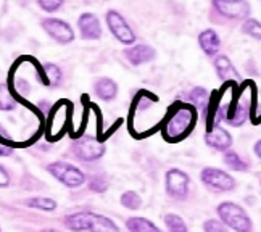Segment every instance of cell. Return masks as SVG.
I'll list each match as a JSON object with an SVG mask.
<instances>
[{"label":"cell","instance_id":"obj_26","mask_svg":"<svg viewBox=\"0 0 261 232\" xmlns=\"http://www.w3.org/2000/svg\"><path fill=\"white\" fill-rule=\"evenodd\" d=\"M242 33L245 36H250L256 40H261V21L255 18H248L244 21V26H242Z\"/></svg>","mask_w":261,"mask_h":232},{"label":"cell","instance_id":"obj_7","mask_svg":"<svg viewBox=\"0 0 261 232\" xmlns=\"http://www.w3.org/2000/svg\"><path fill=\"white\" fill-rule=\"evenodd\" d=\"M200 181L205 187L215 192H230L237 187V181L227 171L215 166H205L200 173Z\"/></svg>","mask_w":261,"mask_h":232},{"label":"cell","instance_id":"obj_12","mask_svg":"<svg viewBox=\"0 0 261 232\" xmlns=\"http://www.w3.org/2000/svg\"><path fill=\"white\" fill-rule=\"evenodd\" d=\"M77 31L79 36L84 40H98L102 37V24H100V19L94 13H81L77 18Z\"/></svg>","mask_w":261,"mask_h":232},{"label":"cell","instance_id":"obj_14","mask_svg":"<svg viewBox=\"0 0 261 232\" xmlns=\"http://www.w3.org/2000/svg\"><path fill=\"white\" fill-rule=\"evenodd\" d=\"M124 57L133 66H140L155 60L156 50L148 44H134L124 50Z\"/></svg>","mask_w":261,"mask_h":232},{"label":"cell","instance_id":"obj_6","mask_svg":"<svg viewBox=\"0 0 261 232\" xmlns=\"http://www.w3.org/2000/svg\"><path fill=\"white\" fill-rule=\"evenodd\" d=\"M105 23L108 31L112 33V36L118 40L119 44H123L126 47H130L136 44L137 36L134 33V29L129 26V23L124 19V16L118 12V10L110 8L105 15Z\"/></svg>","mask_w":261,"mask_h":232},{"label":"cell","instance_id":"obj_31","mask_svg":"<svg viewBox=\"0 0 261 232\" xmlns=\"http://www.w3.org/2000/svg\"><path fill=\"white\" fill-rule=\"evenodd\" d=\"M12 184V177H10L8 171L5 169V166L0 165V189H5Z\"/></svg>","mask_w":261,"mask_h":232},{"label":"cell","instance_id":"obj_8","mask_svg":"<svg viewBox=\"0 0 261 232\" xmlns=\"http://www.w3.org/2000/svg\"><path fill=\"white\" fill-rule=\"evenodd\" d=\"M165 189L169 198L182 201L189 197L190 176L179 168H169L165 174Z\"/></svg>","mask_w":261,"mask_h":232},{"label":"cell","instance_id":"obj_17","mask_svg":"<svg viewBox=\"0 0 261 232\" xmlns=\"http://www.w3.org/2000/svg\"><path fill=\"white\" fill-rule=\"evenodd\" d=\"M198 45L203 50L205 55L208 57H216L219 54L221 48V37L218 36V33L215 29H205L198 34Z\"/></svg>","mask_w":261,"mask_h":232},{"label":"cell","instance_id":"obj_21","mask_svg":"<svg viewBox=\"0 0 261 232\" xmlns=\"http://www.w3.org/2000/svg\"><path fill=\"white\" fill-rule=\"evenodd\" d=\"M208 100H210V95H208V90L205 87L197 86L189 92V104L192 105L197 112L200 110L203 116H205L206 107H208Z\"/></svg>","mask_w":261,"mask_h":232},{"label":"cell","instance_id":"obj_4","mask_svg":"<svg viewBox=\"0 0 261 232\" xmlns=\"http://www.w3.org/2000/svg\"><path fill=\"white\" fill-rule=\"evenodd\" d=\"M69 153L73 155V158L83 161V163H94V161L103 158V155L107 153V145L105 142H100L97 137L83 136L76 137V140L71 142Z\"/></svg>","mask_w":261,"mask_h":232},{"label":"cell","instance_id":"obj_13","mask_svg":"<svg viewBox=\"0 0 261 232\" xmlns=\"http://www.w3.org/2000/svg\"><path fill=\"white\" fill-rule=\"evenodd\" d=\"M203 139H205V144L210 148L218 150V152H223V153L227 152V150H230L232 142H234L232 134H230L227 129L221 127L219 124L215 126L212 131H206Z\"/></svg>","mask_w":261,"mask_h":232},{"label":"cell","instance_id":"obj_18","mask_svg":"<svg viewBox=\"0 0 261 232\" xmlns=\"http://www.w3.org/2000/svg\"><path fill=\"white\" fill-rule=\"evenodd\" d=\"M126 229L127 232H163L153 221L144 216H133L126 219Z\"/></svg>","mask_w":261,"mask_h":232},{"label":"cell","instance_id":"obj_3","mask_svg":"<svg viewBox=\"0 0 261 232\" xmlns=\"http://www.w3.org/2000/svg\"><path fill=\"white\" fill-rule=\"evenodd\" d=\"M216 213L219 221L227 229L236 232H253L252 218L247 213V210L236 201H221L216 207Z\"/></svg>","mask_w":261,"mask_h":232},{"label":"cell","instance_id":"obj_23","mask_svg":"<svg viewBox=\"0 0 261 232\" xmlns=\"http://www.w3.org/2000/svg\"><path fill=\"white\" fill-rule=\"evenodd\" d=\"M223 161H224V165L232 171H248V163L236 152V150H227V152H224Z\"/></svg>","mask_w":261,"mask_h":232},{"label":"cell","instance_id":"obj_19","mask_svg":"<svg viewBox=\"0 0 261 232\" xmlns=\"http://www.w3.org/2000/svg\"><path fill=\"white\" fill-rule=\"evenodd\" d=\"M158 102V95L152 94L150 90H139L137 95L133 100V107H130V113H142L147 112L148 108H152L153 104Z\"/></svg>","mask_w":261,"mask_h":232},{"label":"cell","instance_id":"obj_10","mask_svg":"<svg viewBox=\"0 0 261 232\" xmlns=\"http://www.w3.org/2000/svg\"><path fill=\"white\" fill-rule=\"evenodd\" d=\"M213 10L224 16V18H230V19H244V18H250V13H252V7H250L248 2H242V0H215L212 2Z\"/></svg>","mask_w":261,"mask_h":232},{"label":"cell","instance_id":"obj_27","mask_svg":"<svg viewBox=\"0 0 261 232\" xmlns=\"http://www.w3.org/2000/svg\"><path fill=\"white\" fill-rule=\"evenodd\" d=\"M108 187H110L108 181L102 176H92L87 183V189L94 194H105Z\"/></svg>","mask_w":261,"mask_h":232},{"label":"cell","instance_id":"obj_5","mask_svg":"<svg viewBox=\"0 0 261 232\" xmlns=\"http://www.w3.org/2000/svg\"><path fill=\"white\" fill-rule=\"evenodd\" d=\"M45 169L52 174L60 184H63L68 189H77L86 184V174L76 165L68 163L63 160H57L48 163Z\"/></svg>","mask_w":261,"mask_h":232},{"label":"cell","instance_id":"obj_32","mask_svg":"<svg viewBox=\"0 0 261 232\" xmlns=\"http://www.w3.org/2000/svg\"><path fill=\"white\" fill-rule=\"evenodd\" d=\"M253 152H255V155L261 160V139L255 142V145H253Z\"/></svg>","mask_w":261,"mask_h":232},{"label":"cell","instance_id":"obj_24","mask_svg":"<svg viewBox=\"0 0 261 232\" xmlns=\"http://www.w3.org/2000/svg\"><path fill=\"white\" fill-rule=\"evenodd\" d=\"M119 203H121L126 210H139L140 207H142V197H140L136 190H126V192L121 194V197H119Z\"/></svg>","mask_w":261,"mask_h":232},{"label":"cell","instance_id":"obj_2","mask_svg":"<svg viewBox=\"0 0 261 232\" xmlns=\"http://www.w3.org/2000/svg\"><path fill=\"white\" fill-rule=\"evenodd\" d=\"M63 226L71 232H119L112 218L94 211H76L63 216Z\"/></svg>","mask_w":261,"mask_h":232},{"label":"cell","instance_id":"obj_33","mask_svg":"<svg viewBox=\"0 0 261 232\" xmlns=\"http://www.w3.org/2000/svg\"><path fill=\"white\" fill-rule=\"evenodd\" d=\"M39 232H63V230H60V229H54V227H45V229H41Z\"/></svg>","mask_w":261,"mask_h":232},{"label":"cell","instance_id":"obj_34","mask_svg":"<svg viewBox=\"0 0 261 232\" xmlns=\"http://www.w3.org/2000/svg\"><path fill=\"white\" fill-rule=\"evenodd\" d=\"M0 232H2V224H0Z\"/></svg>","mask_w":261,"mask_h":232},{"label":"cell","instance_id":"obj_25","mask_svg":"<svg viewBox=\"0 0 261 232\" xmlns=\"http://www.w3.org/2000/svg\"><path fill=\"white\" fill-rule=\"evenodd\" d=\"M165 224L168 232H189L186 221L176 213H168L165 216Z\"/></svg>","mask_w":261,"mask_h":232},{"label":"cell","instance_id":"obj_28","mask_svg":"<svg viewBox=\"0 0 261 232\" xmlns=\"http://www.w3.org/2000/svg\"><path fill=\"white\" fill-rule=\"evenodd\" d=\"M13 153V145L10 144V136L7 129L0 124V157H10Z\"/></svg>","mask_w":261,"mask_h":232},{"label":"cell","instance_id":"obj_15","mask_svg":"<svg viewBox=\"0 0 261 232\" xmlns=\"http://www.w3.org/2000/svg\"><path fill=\"white\" fill-rule=\"evenodd\" d=\"M215 71L218 74V78L223 81V83H242V76H240V73L236 69L234 63L230 62V60L226 57V55H216L215 57Z\"/></svg>","mask_w":261,"mask_h":232},{"label":"cell","instance_id":"obj_30","mask_svg":"<svg viewBox=\"0 0 261 232\" xmlns=\"http://www.w3.org/2000/svg\"><path fill=\"white\" fill-rule=\"evenodd\" d=\"M202 227L205 232H229L227 227L219 219H206Z\"/></svg>","mask_w":261,"mask_h":232},{"label":"cell","instance_id":"obj_22","mask_svg":"<svg viewBox=\"0 0 261 232\" xmlns=\"http://www.w3.org/2000/svg\"><path fill=\"white\" fill-rule=\"evenodd\" d=\"M24 205L34 210H41V211H55L58 208L57 200L50 198V197H31L24 200Z\"/></svg>","mask_w":261,"mask_h":232},{"label":"cell","instance_id":"obj_29","mask_svg":"<svg viewBox=\"0 0 261 232\" xmlns=\"http://www.w3.org/2000/svg\"><path fill=\"white\" fill-rule=\"evenodd\" d=\"M37 7L41 8L42 12L52 15V13L58 12V10L63 7V2H62V0H39Z\"/></svg>","mask_w":261,"mask_h":232},{"label":"cell","instance_id":"obj_20","mask_svg":"<svg viewBox=\"0 0 261 232\" xmlns=\"http://www.w3.org/2000/svg\"><path fill=\"white\" fill-rule=\"evenodd\" d=\"M18 107V97L10 83L0 84V112H13Z\"/></svg>","mask_w":261,"mask_h":232},{"label":"cell","instance_id":"obj_9","mask_svg":"<svg viewBox=\"0 0 261 232\" xmlns=\"http://www.w3.org/2000/svg\"><path fill=\"white\" fill-rule=\"evenodd\" d=\"M41 28L44 29V33L50 39H54L60 45H68V44L74 42V39H76L74 29L71 28V24L62 18H55V16L42 18Z\"/></svg>","mask_w":261,"mask_h":232},{"label":"cell","instance_id":"obj_16","mask_svg":"<svg viewBox=\"0 0 261 232\" xmlns=\"http://www.w3.org/2000/svg\"><path fill=\"white\" fill-rule=\"evenodd\" d=\"M92 89H94V94L102 100V102H113L118 97V90H119L116 81L108 76L97 78Z\"/></svg>","mask_w":261,"mask_h":232},{"label":"cell","instance_id":"obj_1","mask_svg":"<svg viewBox=\"0 0 261 232\" xmlns=\"http://www.w3.org/2000/svg\"><path fill=\"white\" fill-rule=\"evenodd\" d=\"M198 121V112L187 102H174L168 108L162 124V136L166 142L177 144L194 133Z\"/></svg>","mask_w":261,"mask_h":232},{"label":"cell","instance_id":"obj_11","mask_svg":"<svg viewBox=\"0 0 261 232\" xmlns=\"http://www.w3.org/2000/svg\"><path fill=\"white\" fill-rule=\"evenodd\" d=\"M36 65V76L37 81L45 87H58L63 81V73L62 68L57 63L52 62H45V63H39L34 62Z\"/></svg>","mask_w":261,"mask_h":232}]
</instances>
